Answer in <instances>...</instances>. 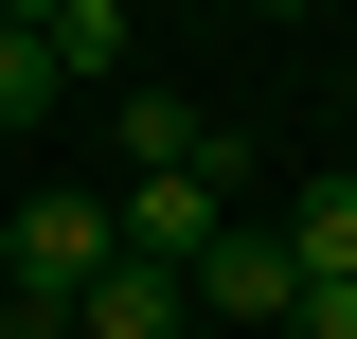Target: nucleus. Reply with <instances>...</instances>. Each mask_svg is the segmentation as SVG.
I'll list each match as a JSON object with an SVG mask.
<instances>
[{"mask_svg":"<svg viewBox=\"0 0 357 339\" xmlns=\"http://www.w3.org/2000/svg\"><path fill=\"white\" fill-rule=\"evenodd\" d=\"M286 268H304V286H357V179L286 197Z\"/></svg>","mask_w":357,"mask_h":339,"instance_id":"7","label":"nucleus"},{"mask_svg":"<svg viewBox=\"0 0 357 339\" xmlns=\"http://www.w3.org/2000/svg\"><path fill=\"white\" fill-rule=\"evenodd\" d=\"M126 268V232H107V197H18V232H0V286H18V339H72V303Z\"/></svg>","mask_w":357,"mask_h":339,"instance_id":"1","label":"nucleus"},{"mask_svg":"<svg viewBox=\"0 0 357 339\" xmlns=\"http://www.w3.org/2000/svg\"><path fill=\"white\" fill-rule=\"evenodd\" d=\"M72 339H178V268H143V250H126L107 286L72 303Z\"/></svg>","mask_w":357,"mask_h":339,"instance_id":"6","label":"nucleus"},{"mask_svg":"<svg viewBox=\"0 0 357 339\" xmlns=\"http://www.w3.org/2000/svg\"><path fill=\"white\" fill-rule=\"evenodd\" d=\"M36 54L54 89H126V0H36Z\"/></svg>","mask_w":357,"mask_h":339,"instance_id":"5","label":"nucleus"},{"mask_svg":"<svg viewBox=\"0 0 357 339\" xmlns=\"http://www.w3.org/2000/svg\"><path fill=\"white\" fill-rule=\"evenodd\" d=\"M54 107V54H36V0H0V126Z\"/></svg>","mask_w":357,"mask_h":339,"instance_id":"8","label":"nucleus"},{"mask_svg":"<svg viewBox=\"0 0 357 339\" xmlns=\"http://www.w3.org/2000/svg\"><path fill=\"white\" fill-rule=\"evenodd\" d=\"M178 303H197V322H232V339H286V303H304V268H286V214H232L215 250L178 268Z\"/></svg>","mask_w":357,"mask_h":339,"instance_id":"2","label":"nucleus"},{"mask_svg":"<svg viewBox=\"0 0 357 339\" xmlns=\"http://www.w3.org/2000/svg\"><path fill=\"white\" fill-rule=\"evenodd\" d=\"M126 161H143V179H197V197H232V126H215V107H178V89H126Z\"/></svg>","mask_w":357,"mask_h":339,"instance_id":"3","label":"nucleus"},{"mask_svg":"<svg viewBox=\"0 0 357 339\" xmlns=\"http://www.w3.org/2000/svg\"><path fill=\"white\" fill-rule=\"evenodd\" d=\"M107 232H126L143 268H197V250L232 232V197H197V179H126V197H107Z\"/></svg>","mask_w":357,"mask_h":339,"instance_id":"4","label":"nucleus"}]
</instances>
